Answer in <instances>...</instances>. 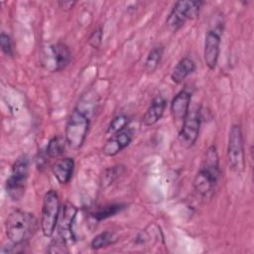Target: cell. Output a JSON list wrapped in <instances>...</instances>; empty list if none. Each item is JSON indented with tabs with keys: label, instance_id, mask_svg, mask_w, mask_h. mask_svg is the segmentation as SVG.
<instances>
[{
	"label": "cell",
	"instance_id": "cell-1",
	"mask_svg": "<svg viewBox=\"0 0 254 254\" xmlns=\"http://www.w3.org/2000/svg\"><path fill=\"white\" fill-rule=\"evenodd\" d=\"M39 229L36 216L22 209H15L9 213L5 221L6 235L12 244L26 245Z\"/></svg>",
	"mask_w": 254,
	"mask_h": 254
},
{
	"label": "cell",
	"instance_id": "cell-2",
	"mask_svg": "<svg viewBox=\"0 0 254 254\" xmlns=\"http://www.w3.org/2000/svg\"><path fill=\"white\" fill-rule=\"evenodd\" d=\"M221 175L219 157L214 145L209 146L204 154L202 164L193 179V188L197 193L207 196L215 188Z\"/></svg>",
	"mask_w": 254,
	"mask_h": 254
},
{
	"label": "cell",
	"instance_id": "cell-3",
	"mask_svg": "<svg viewBox=\"0 0 254 254\" xmlns=\"http://www.w3.org/2000/svg\"><path fill=\"white\" fill-rule=\"evenodd\" d=\"M89 116L79 105L71 111L64 129V138L66 143L74 150H78L85 142L89 129Z\"/></svg>",
	"mask_w": 254,
	"mask_h": 254
},
{
	"label": "cell",
	"instance_id": "cell-4",
	"mask_svg": "<svg viewBox=\"0 0 254 254\" xmlns=\"http://www.w3.org/2000/svg\"><path fill=\"white\" fill-rule=\"evenodd\" d=\"M29 168L30 161L26 155L18 157L13 163L10 176L5 185L7 194L11 200L18 201L23 197L27 187Z\"/></svg>",
	"mask_w": 254,
	"mask_h": 254
},
{
	"label": "cell",
	"instance_id": "cell-5",
	"mask_svg": "<svg viewBox=\"0 0 254 254\" xmlns=\"http://www.w3.org/2000/svg\"><path fill=\"white\" fill-rule=\"evenodd\" d=\"M202 5L203 2L199 0L177 1L166 19L167 27L171 31L177 32L189 20H192L198 16Z\"/></svg>",
	"mask_w": 254,
	"mask_h": 254
},
{
	"label": "cell",
	"instance_id": "cell-6",
	"mask_svg": "<svg viewBox=\"0 0 254 254\" xmlns=\"http://www.w3.org/2000/svg\"><path fill=\"white\" fill-rule=\"evenodd\" d=\"M61 202L58 192L55 190H48L43 198L41 230L46 237H52L57 229L61 212Z\"/></svg>",
	"mask_w": 254,
	"mask_h": 254
},
{
	"label": "cell",
	"instance_id": "cell-7",
	"mask_svg": "<svg viewBox=\"0 0 254 254\" xmlns=\"http://www.w3.org/2000/svg\"><path fill=\"white\" fill-rule=\"evenodd\" d=\"M42 65L51 72L64 69L70 62L71 53L64 43H55L44 47L40 54Z\"/></svg>",
	"mask_w": 254,
	"mask_h": 254
},
{
	"label": "cell",
	"instance_id": "cell-8",
	"mask_svg": "<svg viewBox=\"0 0 254 254\" xmlns=\"http://www.w3.org/2000/svg\"><path fill=\"white\" fill-rule=\"evenodd\" d=\"M227 161L230 168L241 174L245 169V152L244 140L241 127L233 124L229 131L228 144H227Z\"/></svg>",
	"mask_w": 254,
	"mask_h": 254
},
{
	"label": "cell",
	"instance_id": "cell-9",
	"mask_svg": "<svg viewBox=\"0 0 254 254\" xmlns=\"http://www.w3.org/2000/svg\"><path fill=\"white\" fill-rule=\"evenodd\" d=\"M201 120L202 116L199 108L190 109L178 135V140L184 148L189 149L195 144L199 135Z\"/></svg>",
	"mask_w": 254,
	"mask_h": 254
},
{
	"label": "cell",
	"instance_id": "cell-10",
	"mask_svg": "<svg viewBox=\"0 0 254 254\" xmlns=\"http://www.w3.org/2000/svg\"><path fill=\"white\" fill-rule=\"evenodd\" d=\"M77 215V207L70 202H65L61 207V212L58 220V234L66 241L75 239L73 225Z\"/></svg>",
	"mask_w": 254,
	"mask_h": 254
},
{
	"label": "cell",
	"instance_id": "cell-11",
	"mask_svg": "<svg viewBox=\"0 0 254 254\" xmlns=\"http://www.w3.org/2000/svg\"><path fill=\"white\" fill-rule=\"evenodd\" d=\"M221 29L209 30L204 39L203 46V60L206 66L213 70L216 67L219 51H220V43H221Z\"/></svg>",
	"mask_w": 254,
	"mask_h": 254
},
{
	"label": "cell",
	"instance_id": "cell-12",
	"mask_svg": "<svg viewBox=\"0 0 254 254\" xmlns=\"http://www.w3.org/2000/svg\"><path fill=\"white\" fill-rule=\"evenodd\" d=\"M133 139V132L126 128L123 131L111 136L102 147V153L107 157L116 156L130 145Z\"/></svg>",
	"mask_w": 254,
	"mask_h": 254
},
{
	"label": "cell",
	"instance_id": "cell-13",
	"mask_svg": "<svg viewBox=\"0 0 254 254\" xmlns=\"http://www.w3.org/2000/svg\"><path fill=\"white\" fill-rule=\"evenodd\" d=\"M191 94L187 89L179 91L171 102V113L176 122H182L188 115L190 107Z\"/></svg>",
	"mask_w": 254,
	"mask_h": 254
},
{
	"label": "cell",
	"instance_id": "cell-14",
	"mask_svg": "<svg viewBox=\"0 0 254 254\" xmlns=\"http://www.w3.org/2000/svg\"><path fill=\"white\" fill-rule=\"evenodd\" d=\"M74 170V160L64 157L57 160L52 166V173L61 185H66L71 180Z\"/></svg>",
	"mask_w": 254,
	"mask_h": 254
},
{
	"label": "cell",
	"instance_id": "cell-15",
	"mask_svg": "<svg viewBox=\"0 0 254 254\" xmlns=\"http://www.w3.org/2000/svg\"><path fill=\"white\" fill-rule=\"evenodd\" d=\"M167 106V100L162 96V95H158L156 96L150 106L148 107V109L146 110L142 122L145 126L150 127L155 125L163 116L165 109Z\"/></svg>",
	"mask_w": 254,
	"mask_h": 254
},
{
	"label": "cell",
	"instance_id": "cell-16",
	"mask_svg": "<svg viewBox=\"0 0 254 254\" xmlns=\"http://www.w3.org/2000/svg\"><path fill=\"white\" fill-rule=\"evenodd\" d=\"M194 69H195L194 62L190 58L185 57V58L181 59L178 62V64H176V66L174 67V69L171 73V78L175 83L180 84L190 74H191L194 71Z\"/></svg>",
	"mask_w": 254,
	"mask_h": 254
},
{
	"label": "cell",
	"instance_id": "cell-17",
	"mask_svg": "<svg viewBox=\"0 0 254 254\" xmlns=\"http://www.w3.org/2000/svg\"><path fill=\"white\" fill-rule=\"evenodd\" d=\"M126 207L125 203H111V204H106L103 206H100L96 208L94 211L91 212V216L97 220L101 221L103 219L109 218L111 216L116 215L117 213L121 212L124 208Z\"/></svg>",
	"mask_w": 254,
	"mask_h": 254
},
{
	"label": "cell",
	"instance_id": "cell-18",
	"mask_svg": "<svg viewBox=\"0 0 254 254\" xmlns=\"http://www.w3.org/2000/svg\"><path fill=\"white\" fill-rule=\"evenodd\" d=\"M125 171L123 165H115L105 169L100 177V186L102 189L110 187Z\"/></svg>",
	"mask_w": 254,
	"mask_h": 254
},
{
	"label": "cell",
	"instance_id": "cell-19",
	"mask_svg": "<svg viewBox=\"0 0 254 254\" xmlns=\"http://www.w3.org/2000/svg\"><path fill=\"white\" fill-rule=\"evenodd\" d=\"M163 54H164L163 46H156L153 49H151V51L148 53L146 57V60L144 63V69L149 73L154 72L161 63Z\"/></svg>",
	"mask_w": 254,
	"mask_h": 254
},
{
	"label": "cell",
	"instance_id": "cell-20",
	"mask_svg": "<svg viewBox=\"0 0 254 254\" xmlns=\"http://www.w3.org/2000/svg\"><path fill=\"white\" fill-rule=\"evenodd\" d=\"M65 144H67L65 138H63L61 136H55L49 141L45 151L50 158H59L64 155L65 150Z\"/></svg>",
	"mask_w": 254,
	"mask_h": 254
},
{
	"label": "cell",
	"instance_id": "cell-21",
	"mask_svg": "<svg viewBox=\"0 0 254 254\" xmlns=\"http://www.w3.org/2000/svg\"><path fill=\"white\" fill-rule=\"evenodd\" d=\"M115 242L114 233L111 231H103L97 234L90 242V247L94 250H98L104 247H107L110 244Z\"/></svg>",
	"mask_w": 254,
	"mask_h": 254
},
{
	"label": "cell",
	"instance_id": "cell-22",
	"mask_svg": "<svg viewBox=\"0 0 254 254\" xmlns=\"http://www.w3.org/2000/svg\"><path fill=\"white\" fill-rule=\"evenodd\" d=\"M128 123H129L128 116H126L124 114H119L111 120V122L108 125V128H107L106 132L110 136H113V135L123 131L124 129H126Z\"/></svg>",
	"mask_w": 254,
	"mask_h": 254
},
{
	"label": "cell",
	"instance_id": "cell-23",
	"mask_svg": "<svg viewBox=\"0 0 254 254\" xmlns=\"http://www.w3.org/2000/svg\"><path fill=\"white\" fill-rule=\"evenodd\" d=\"M66 243H67V241L59 235L58 238L54 239L51 242L48 252H50V253H67L68 249H67Z\"/></svg>",
	"mask_w": 254,
	"mask_h": 254
},
{
	"label": "cell",
	"instance_id": "cell-24",
	"mask_svg": "<svg viewBox=\"0 0 254 254\" xmlns=\"http://www.w3.org/2000/svg\"><path fill=\"white\" fill-rule=\"evenodd\" d=\"M0 46H1L2 52L7 57H12L13 56V49H12L11 38L9 37V35H7L4 32H2L1 35H0Z\"/></svg>",
	"mask_w": 254,
	"mask_h": 254
},
{
	"label": "cell",
	"instance_id": "cell-25",
	"mask_svg": "<svg viewBox=\"0 0 254 254\" xmlns=\"http://www.w3.org/2000/svg\"><path fill=\"white\" fill-rule=\"evenodd\" d=\"M102 37H103V32H102V28L98 27L97 29H95L91 35L88 38V44L90 47H92L93 49H98L102 43Z\"/></svg>",
	"mask_w": 254,
	"mask_h": 254
},
{
	"label": "cell",
	"instance_id": "cell-26",
	"mask_svg": "<svg viewBox=\"0 0 254 254\" xmlns=\"http://www.w3.org/2000/svg\"><path fill=\"white\" fill-rule=\"evenodd\" d=\"M48 158H50L48 156V154L45 152H39L37 158H36V166L39 170H42L45 168L46 164H47V161H48Z\"/></svg>",
	"mask_w": 254,
	"mask_h": 254
},
{
	"label": "cell",
	"instance_id": "cell-27",
	"mask_svg": "<svg viewBox=\"0 0 254 254\" xmlns=\"http://www.w3.org/2000/svg\"><path fill=\"white\" fill-rule=\"evenodd\" d=\"M60 8L64 10H69L73 8V6L76 4V1H59L58 2Z\"/></svg>",
	"mask_w": 254,
	"mask_h": 254
}]
</instances>
